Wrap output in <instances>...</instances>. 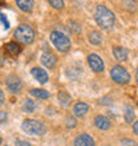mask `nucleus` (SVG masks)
<instances>
[{
	"instance_id": "22",
	"label": "nucleus",
	"mask_w": 138,
	"mask_h": 146,
	"mask_svg": "<svg viewBox=\"0 0 138 146\" xmlns=\"http://www.w3.org/2000/svg\"><path fill=\"white\" fill-rule=\"evenodd\" d=\"M80 74H81V70H78L77 68H70V69L68 70V76L70 77L72 80H76Z\"/></svg>"
},
{
	"instance_id": "19",
	"label": "nucleus",
	"mask_w": 138,
	"mask_h": 146,
	"mask_svg": "<svg viewBox=\"0 0 138 146\" xmlns=\"http://www.w3.org/2000/svg\"><path fill=\"white\" fill-rule=\"evenodd\" d=\"M33 97H37V98H41V100H45L49 97V93L44 90V89H32L31 92H29Z\"/></svg>"
},
{
	"instance_id": "29",
	"label": "nucleus",
	"mask_w": 138,
	"mask_h": 146,
	"mask_svg": "<svg viewBox=\"0 0 138 146\" xmlns=\"http://www.w3.org/2000/svg\"><path fill=\"white\" fill-rule=\"evenodd\" d=\"M4 100H5V96H4V93H3V90H1V89H0V105H3Z\"/></svg>"
},
{
	"instance_id": "12",
	"label": "nucleus",
	"mask_w": 138,
	"mask_h": 146,
	"mask_svg": "<svg viewBox=\"0 0 138 146\" xmlns=\"http://www.w3.org/2000/svg\"><path fill=\"white\" fill-rule=\"evenodd\" d=\"M113 54H114L115 60H118V61H126L127 56H129V52H127L126 48L114 46V48H113Z\"/></svg>"
},
{
	"instance_id": "4",
	"label": "nucleus",
	"mask_w": 138,
	"mask_h": 146,
	"mask_svg": "<svg viewBox=\"0 0 138 146\" xmlns=\"http://www.w3.org/2000/svg\"><path fill=\"white\" fill-rule=\"evenodd\" d=\"M50 41L53 42V45L57 48L60 52H66L70 48V40L66 37L62 32L53 31L50 33Z\"/></svg>"
},
{
	"instance_id": "20",
	"label": "nucleus",
	"mask_w": 138,
	"mask_h": 146,
	"mask_svg": "<svg viewBox=\"0 0 138 146\" xmlns=\"http://www.w3.org/2000/svg\"><path fill=\"white\" fill-rule=\"evenodd\" d=\"M37 108V104L34 102L33 100H25L24 101V104H23V109L24 111H27V113H32V111H34V109Z\"/></svg>"
},
{
	"instance_id": "21",
	"label": "nucleus",
	"mask_w": 138,
	"mask_h": 146,
	"mask_svg": "<svg viewBox=\"0 0 138 146\" xmlns=\"http://www.w3.org/2000/svg\"><path fill=\"white\" fill-rule=\"evenodd\" d=\"M68 28H69V31H72L73 33H80V32H81L80 24L76 23V21H73V20L68 23Z\"/></svg>"
},
{
	"instance_id": "8",
	"label": "nucleus",
	"mask_w": 138,
	"mask_h": 146,
	"mask_svg": "<svg viewBox=\"0 0 138 146\" xmlns=\"http://www.w3.org/2000/svg\"><path fill=\"white\" fill-rule=\"evenodd\" d=\"M94 139L88 134H80L74 139V146H94Z\"/></svg>"
},
{
	"instance_id": "26",
	"label": "nucleus",
	"mask_w": 138,
	"mask_h": 146,
	"mask_svg": "<svg viewBox=\"0 0 138 146\" xmlns=\"http://www.w3.org/2000/svg\"><path fill=\"white\" fill-rule=\"evenodd\" d=\"M0 20H1V23H3L4 28H5V29H8V28H9V23H8V20L5 19V16H4L3 13H0Z\"/></svg>"
},
{
	"instance_id": "31",
	"label": "nucleus",
	"mask_w": 138,
	"mask_h": 146,
	"mask_svg": "<svg viewBox=\"0 0 138 146\" xmlns=\"http://www.w3.org/2000/svg\"><path fill=\"white\" fill-rule=\"evenodd\" d=\"M133 130H134L135 135H138V121L137 122H134V125H133Z\"/></svg>"
},
{
	"instance_id": "9",
	"label": "nucleus",
	"mask_w": 138,
	"mask_h": 146,
	"mask_svg": "<svg viewBox=\"0 0 138 146\" xmlns=\"http://www.w3.org/2000/svg\"><path fill=\"white\" fill-rule=\"evenodd\" d=\"M4 50H5V52L11 56V57H16V56L21 52V48H20L19 44H16V42L11 41V42H7V44L4 45Z\"/></svg>"
},
{
	"instance_id": "17",
	"label": "nucleus",
	"mask_w": 138,
	"mask_h": 146,
	"mask_svg": "<svg viewBox=\"0 0 138 146\" xmlns=\"http://www.w3.org/2000/svg\"><path fill=\"white\" fill-rule=\"evenodd\" d=\"M88 38H89V42L93 44V45H100L101 42H102V36H101L100 32H97V31L90 32Z\"/></svg>"
},
{
	"instance_id": "13",
	"label": "nucleus",
	"mask_w": 138,
	"mask_h": 146,
	"mask_svg": "<svg viewBox=\"0 0 138 146\" xmlns=\"http://www.w3.org/2000/svg\"><path fill=\"white\" fill-rule=\"evenodd\" d=\"M94 125L101 130H107L110 127V121L105 117V115H97L94 118Z\"/></svg>"
},
{
	"instance_id": "32",
	"label": "nucleus",
	"mask_w": 138,
	"mask_h": 146,
	"mask_svg": "<svg viewBox=\"0 0 138 146\" xmlns=\"http://www.w3.org/2000/svg\"><path fill=\"white\" fill-rule=\"evenodd\" d=\"M135 78H137V84H138V66H137V70H135Z\"/></svg>"
},
{
	"instance_id": "27",
	"label": "nucleus",
	"mask_w": 138,
	"mask_h": 146,
	"mask_svg": "<svg viewBox=\"0 0 138 146\" xmlns=\"http://www.w3.org/2000/svg\"><path fill=\"white\" fill-rule=\"evenodd\" d=\"M122 146H137V143L134 141H131V139H123L122 142H121Z\"/></svg>"
},
{
	"instance_id": "10",
	"label": "nucleus",
	"mask_w": 138,
	"mask_h": 146,
	"mask_svg": "<svg viewBox=\"0 0 138 146\" xmlns=\"http://www.w3.org/2000/svg\"><path fill=\"white\" fill-rule=\"evenodd\" d=\"M41 62L42 65H45L46 68H53L54 65H56V61H57V58H56V56H54L53 53H42L41 54Z\"/></svg>"
},
{
	"instance_id": "23",
	"label": "nucleus",
	"mask_w": 138,
	"mask_h": 146,
	"mask_svg": "<svg viewBox=\"0 0 138 146\" xmlns=\"http://www.w3.org/2000/svg\"><path fill=\"white\" fill-rule=\"evenodd\" d=\"M49 4L56 9H61L64 7V1L62 0H49Z\"/></svg>"
},
{
	"instance_id": "11",
	"label": "nucleus",
	"mask_w": 138,
	"mask_h": 146,
	"mask_svg": "<svg viewBox=\"0 0 138 146\" xmlns=\"http://www.w3.org/2000/svg\"><path fill=\"white\" fill-rule=\"evenodd\" d=\"M32 76L38 81V82H41V84H45L46 81H48V73L45 72V69H41V68H33L31 70Z\"/></svg>"
},
{
	"instance_id": "18",
	"label": "nucleus",
	"mask_w": 138,
	"mask_h": 146,
	"mask_svg": "<svg viewBox=\"0 0 138 146\" xmlns=\"http://www.w3.org/2000/svg\"><path fill=\"white\" fill-rule=\"evenodd\" d=\"M125 122L126 123H133V119H134V110H133V106L130 105H126L125 106Z\"/></svg>"
},
{
	"instance_id": "25",
	"label": "nucleus",
	"mask_w": 138,
	"mask_h": 146,
	"mask_svg": "<svg viewBox=\"0 0 138 146\" xmlns=\"http://www.w3.org/2000/svg\"><path fill=\"white\" fill-rule=\"evenodd\" d=\"M15 146H33L31 142H28V141H24V139H17L15 142Z\"/></svg>"
},
{
	"instance_id": "30",
	"label": "nucleus",
	"mask_w": 138,
	"mask_h": 146,
	"mask_svg": "<svg viewBox=\"0 0 138 146\" xmlns=\"http://www.w3.org/2000/svg\"><path fill=\"white\" fill-rule=\"evenodd\" d=\"M100 104H102V105H105V104H111V101L109 100V98H102V100L100 101Z\"/></svg>"
},
{
	"instance_id": "3",
	"label": "nucleus",
	"mask_w": 138,
	"mask_h": 146,
	"mask_svg": "<svg viewBox=\"0 0 138 146\" xmlns=\"http://www.w3.org/2000/svg\"><path fill=\"white\" fill-rule=\"evenodd\" d=\"M15 37L21 44H31L34 38V31L27 24H21L15 31Z\"/></svg>"
},
{
	"instance_id": "7",
	"label": "nucleus",
	"mask_w": 138,
	"mask_h": 146,
	"mask_svg": "<svg viewBox=\"0 0 138 146\" xmlns=\"http://www.w3.org/2000/svg\"><path fill=\"white\" fill-rule=\"evenodd\" d=\"M7 86L12 93H17L21 89L23 84H21V80L16 74H9L7 77Z\"/></svg>"
},
{
	"instance_id": "33",
	"label": "nucleus",
	"mask_w": 138,
	"mask_h": 146,
	"mask_svg": "<svg viewBox=\"0 0 138 146\" xmlns=\"http://www.w3.org/2000/svg\"><path fill=\"white\" fill-rule=\"evenodd\" d=\"M0 143H1V137H0Z\"/></svg>"
},
{
	"instance_id": "2",
	"label": "nucleus",
	"mask_w": 138,
	"mask_h": 146,
	"mask_svg": "<svg viewBox=\"0 0 138 146\" xmlns=\"http://www.w3.org/2000/svg\"><path fill=\"white\" fill-rule=\"evenodd\" d=\"M21 129L29 135H42L46 131L45 125L40 122V121H37V119H25V121H23Z\"/></svg>"
},
{
	"instance_id": "6",
	"label": "nucleus",
	"mask_w": 138,
	"mask_h": 146,
	"mask_svg": "<svg viewBox=\"0 0 138 146\" xmlns=\"http://www.w3.org/2000/svg\"><path fill=\"white\" fill-rule=\"evenodd\" d=\"M88 64L89 66H90V69H93L94 72H102L104 68H105V65H104V61L102 58L98 56V54L96 53H92L88 56Z\"/></svg>"
},
{
	"instance_id": "34",
	"label": "nucleus",
	"mask_w": 138,
	"mask_h": 146,
	"mask_svg": "<svg viewBox=\"0 0 138 146\" xmlns=\"http://www.w3.org/2000/svg\"><path fill=\"white\" fill-rule=\"evenodd\" d=\"M137 105H138V102H137Z\"/></svg>"
},
{
	"instance_id": "15",
	"label": "nucleus",
	"mask_w": 138,
	"mask_h": 146,
	"mask_svg": "<svg viewBox=\"0 0 138 146\" xmlns=\"http://www.w3.org/2000/svg\"><path fill=\"white\" fill-rule=\"evenodd\" d=\"M16 4H17V7L24 12H31L32 9H33V5H34V3L32 0H17Z\"/></svg>"
},
{
	"instance_id": "14",
	"label": "nucleus",
	"mask_w": 138,
	"mask_h": 146,
	"mask_svg": "<svg viewBox=\"0 0 138 146\" xmlns=\"http://www.w3.org/2000/svg\"><path fill=\"white\" fill-rule=\"evenodd\" d=\"M88 110H89V106L85 102H77L74 105V108H73V111H74V114L77 117H84L88 113Z\"/></svg>"
},
{
	"instance_id": "5",
	"label": "nucleus",
	"mask_w": 138,
	"mask_h": 146,
	"mask_svg": "<svg viewBox=\"0 0 138 146\" xmlns=\"http://www.w3.org/2000/svg\"><path fill=\"white\" fill-rule=\"evenodd\" d=\"M110 76H111V80L114 81V82L121 84V85L127 84L130 81V74L127 73V70L125 68H122V66H119V65H115L111 68Z\"/></svg>"
},
{
	"instance_id": "24",
	"label": "nucleus",
	"mask_w": 138,
	"mask_h": 146,
	"mask_svg": "<svg viewBox=\"0 0 138 146\" xmlns=\"http://www.w3.org/2000/svg\"><path fill=\"white\" fill-rule=\"evenodd\" d=\"M77 125L76 122V118L74 117H69V118H66V126L68 127H74Z\"/></svg>"
},
{
	"instance_id": "1",
	"label": "nucleus",
	"mask_w": 138,
	"mask_h": 146,
	"mask_svg": "<svg viewBox=\"0 0 138 146\" xmlns=\"http://www.w3.org/2000/svg\"><path fill=\"white\" fill-rule=\"evenodd\" d=\"M94 20L102 29H109L114 25L115 16L105 5H97L96 12H94Z\"/></svg>"
},
{
	"instance_id": "28",
	"label": "nucleus",
	"mask_w": 138,
	"mask_h": 146,
	"mask_svg": "<svg viewBox=\"0 0 138 146\" xmlns=\"http://www.w3.org/2000/svg\"><path fill=\"white\" fill-rule=\"evenodd\" d=\"M7 113L5 111H0V123H3V122H5L7 121Z\"/></svg>"
},
{
	"instance_id": "16",
	"label": "nucleus",
	"mask_w": 138,
	"mask_h": 146,
	"mask_svg": "<svg viewBox=\"0 0 138 146\" xmlns=\"http://www.w3.org/2000/svg\"><path fill=\"white\" fill-rule=\"evenodd\" d=\"M57 98H58L60 105L64 106V108H68L69 105H70V96L66 92H60L57 94Z\"/></svg>"
}]
</instances>
